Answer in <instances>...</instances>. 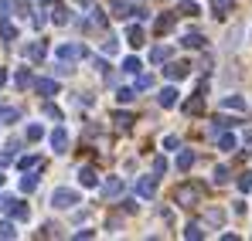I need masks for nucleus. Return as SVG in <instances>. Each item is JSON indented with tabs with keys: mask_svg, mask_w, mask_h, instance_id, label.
<instances>
[{
	"mask_svg": "<svg viewBox=\"0 0 252 241\" xmlns=\"http://www.w3.org/2000/svg\"><path fill=\"white\" fill-rule=\"evenodd\" d=\"M75 204H79V194L68 190V187H58V190L51 194V207H58V211H68V207H75Z\"/></svg>",
	"mask_w": 252,
	"mask_h": 241,
	"instance_id": "f257e3e1",
	"label": "nucleus"
},
{
	"mask_svg": "<svg viewBox=\"0 0 252 241\" xmlns=\"http://www.w3.org/2000/svg\"><path fill=\"white\" fill-rule=\"evenodd\" d=\"M157 194V173H147V177H136V197L150 201Z\"/></svg>",
	"mask_w": 252,
	"mask_h": 241,
	"instance_id": "f03ea898",
	"label": "nucleus"
},
{
	"mask_svg": "<svg viewBox=\"0 0 252 241\" xmlns=\"http://www.w3.org/2000/svg\"><path fill=\"white\" fill-rule=\"evenodd\" d=\"M198 201H201V190H198V187H188V184L177 187V204H181V207H194Z\"/></svg>",
	"mask_w": 252,
	"mask_h": 241,
	"instance_id": "7ed1b4c3",
	"label": "nucleus"
},
{
	"mask_svg": "<svg viewBox=\"0 0 252 241\" xmlns=\"http://www.w3.org/2000/svg\"><path fill=\"white\" fill-rule=\"evenodd\" d=\"M48 139H51V150H55V153H68V133H65L62 126H58Z\"/></svg>",
	"mask_w": 252,
	"mask_h": 241,
	"instance_id": "20e7f679",
	"label": "nucleus"
},
{
	"mask_svg": "<svg viewBox=\"0 0 252 241\" xmlns=\"http://www.w3.org/2000/svg\"><path fill=\"white\" fill-rule=\"evenodd\" d=\"M31 85H34V92H38V95H44V99L58 95V81H55V79H38V81H31Z\"/></svg>",
	"mask_w": 252,
	"mask_h": 241,
	"instance_id": "39448f33",
	"label": "nucleus"
},
{
	"mask_svg": "<svg viewBox=\"0 0 252 241\" xmlns=\"http://www.w3.org/2000/svg\"><path fill=\"white\" fill-rule=\"evenodd\" d=\"M7 214H10L14 221H28V217H31V207L21 204V201H10V204H7Z\"/></svg>",
	"mask_w": 252,
	"mask_h": 241,
	"instance_id": "423d86ee",
	"label": "nucleus"
},
{
	"mask_svg": "<svg viewBox=\"0 0 252 241\" xmlns=\"http://www.w3.org/2000/svg\"><path fill=\"white\" fill-rule=\"evenodd\" d=\"M177 95H181V92H177L174 85H167V88H160V95H157V102H160L164 109H174V106H177Z\"/></svg>",
	"mask_w": 252,
	"mask_h": 241,
	"instance_id": "0eeeda50",
	"label": "nucleus"
},
{
	"mask_svg": "<svg viewBox=\"0 0 252 241\" xmlns=\"http://www.w3.org/2000/svg\"><path fill=\"white\" fill-rule=\"evenodd\" d=\"M24 54H28L31 61H41L44 54H48V44H44V41H34V44H28V48H24Z\"/></svg>",
	"mask_w": 252,
	"mask_h": 241,
	"instance_id": "6e6552de",
	"label": "nucleus"
},
{
	"mask_svg": "<svg viewBox=\"0 0 252 241\" xmlns=\"http://www.w3.org/2000/svg\"><path fill=\"white\" fill-rule=\"evenodd\" d=\"M79 184H82V187H95V184H99V177H95L92 166H79Z\"/></svg>",
	"mask_w": 252,
	"mask_h": 241,
	"instance_id": "1a4fd4ad",
	"label": "nucleus"
},
{
	"mask_svg": "<svg viewBox=\"0 0 252 241\" xmlns=\"http://www.w3.org/2000/svg\"><path fill=\"white\" fill-rule=\"evenodd\" d=\"M102 194H106L109 201H116V197L123 194V180H116V177H113V180H106V187H102Z\"/></svg>",
	"mask_w": 252,
	"mask_h": 241,
	"instance_id": "9d476101",
	"label": "nucleus"
},
{
	"mask_svg": "<svg viewBox=\"0 0 252 241\" xmlns=\"http://www.w3.org/2000/svg\"><path fill=\"white\" fill-rule=\"evenodd\" d=\"M41 166H44L41 157H24V160H21V170H24V173H38Z\"/></svg>",
	"mask_w": 252,
	"mask_h": 241,
	"instance_id": "9b49d317",
	"label": "nucleus"
},
{
	"mask_svg": "<svg viewBox=\"0 0 252 241\" xmlns=\"http://www.w3.org/2000/svg\"><path fill=\"white\" fill-rule=\"evenodd\" d=\"M109 10H113V17H129V14H133V7H129L126 0H113Z\"/></svg>",
	"mask_w": 252,
	"mask_h": 241,
	"instance_id": "f8f14e48",
	"label": "nucleus"
},
{
	"mask_svg": "<svg viewBox=\"0 0 252 241\" xmlns=\"http://www.w3.org/2000/svg\"><path fill=\"white\" fill-rule=\"evenodd\" d=\"M221 106H225V109L242 112V109H246V99H242V95H225V99H221Z\"/></svg>",
	"mask_w": 252,
	"mask_h": 241,
	"instance_id": "ddd939ff",
	"label": "nucleus"
},
{
	"mask_svg": "<svg viewBox=\"0 0 252 241\" xmlns=\"http://www.w3.org/2000/svg\"><path fill=\"white\" fill-rule=\"evenodd\" d=\"M0 38H3V41H17V27H14L7 17L0 21Z\"/></svg>",
	"mask_w": 252,
	"mask_h": 241,
	"instance_id": "4468645a",
	"label": "nucleus"
},
{
	"mask_svg": "<svg viewBox=\"0 0 252 241\" xmlns=\"http://www.w3.org/2000/svg\"><path fill=\"white\" fill-rule=\"evenodd\" d=\"M205 221H208L211 228H221V221H225V211H218V207H211L208 214H205Z\"/></svg>",
	"mask_w": 252,
	"mask_h": 241,
	"instance_id": "2eb2a0df",
	"label": "nucleus"
},
{
	"mask_svg": "<svg viewBox=\"0 0 252 241\" xmlns=\"http://www.w3.org/2000/svg\"><path fill=\"white\" fill-rule=\"evenodd\" d=\"M164 72H167V79H184V75H188V65H177V61H174V65H167V68H164Z\"/></svg>",
	"mask_w": 252,
	"mask_h": 241,
	"instance_id": "dca6fc26",
	"label": "nucleus"
},
{
	"mask_svg": "<svg viewBox=\"0 0 252 241\" xmlns=\"http://www.w3.org/2000/svg\"><path fill=\"white\" fill-rule=\"evenodd\" d=\"M201 44H205V34H198V31L184 34V48H201Z\"/></svg>",
	"mask_w": 252,
	"mask_h": 241,
	"instance_id": "f3484780",
	"label": "nucleus"
},
{
	"mask_svg": "<svg viewBox=\"0 0 252 241\" xmlns=\"http://www.w3.org/2000/svg\"><path fill=\"white\" fill-rule=\"evenodd\" d=\"M201 109H205L201 95H198V99H191V102H184V112H188V116H201Z\"/></svg>",
	"mask_w": 252,
	"mask_h": 241,
	"instance_id": "a211bd4d",
	"label": "nucleus"
},
{
	"mask_svg": "<svg viewBox=\"0 0 252 241\" xmlns=\"http://www.w3.org/2000/svg\"><path fill=\"white\" fill-rule=\"evenodd\" d=\"M170 54H174V51H170V48H164V44H160V48H154V51H150V58H154V61H157V65H160V61H170Z\"/></svg>",
	"mask_w": 252,
	"mask_h": 241,
	"instance_id": "6ab92c4d",
	"label": "nucleus"
},
{
	"mask_svg": "<svg viewBox=\"0 0 252 241\" xmlns=\"http://www.w3.org/2000/svg\"><path fill=\"white\" fill-rule=\"evenodd\" d=\"M170 27H174V14H164V17H157V34H167Z\"/></svg>",
	"mask_w": 252,
	"mask_h": 241,
	"instance_id": "aec40b11",
	"label": "nucleus"
},
{
	"mask_svg": "<svg viewBox=\"0 0 252 241\" xmlns=\"http://www.w3.org/2000/svg\"><path fill=\"white\" fill-rule=\"evenodd\" d=\"M126 41H129V44H133V48H140V44H143V31H140V27H136V24H133V27H129V31H126Z\"/></svg>",
	"mask_w": 252,
	"mask_h": 241,
	"instance_id": "412c9836",
	"label": "nucleus"
},
{
	"mask_svg": "<svg viewBox=\"0 0 252 241\" xmlns=\"http://www.w3.org/2000/svg\"><path fill=\"white\" fill-rule=\"evenodd\" d=\"M191 166H194V153H191V150H184V153L177 157V170H191Z\"/></svg>",
	"mask_w": 252,
	"mask_h": 241,
	"instance_id": "4be33fe9",
	"label": "nucleus"
},
{
	"mask_svg": "<svg viewBox=\"0 0 252 241\" xmlns=\"http://www.w3.org/2000/svg\"><path fill=\"white\" fill-rule=\"evenodd\" d=\"M116 51H120V41H116V38H113V34H109V38L102 41V54H109V58H113Z\"/></svg>",
	"mask_w": 252,
	"mask_h": 241,
	"instance_id": "5701e85b",
	"label": "nucleus"
},
{
	"mask_svg": "<svg viewBox=\"0 0 252 241\" xmlns=\"http://www.w3.org/2000/svg\"><path fill=\"white\" fill-rule=\"evenodd\" d=\"M235 143H239V139H235L232 133H221V136H218V146H221V150H235Z\"/></svg>",
	"mask_w": 252,
	"mask_h": 241,
	"instance_id": "b1692460",
	"label": "nucleus"
},
{
	"mask_svg": "<svg viewBox=\"0 0 252 241\" xmlns=\"http://www.w3.org/2000/svg\"><path fill=\"white\" fill-rule=\"evenodd\" d=\"M34 187H38V177H34V173H28V177H21V190H24V194H31Z\"/></svg>",
	"mask_w": 252,
	"mask_h": 241,
	"instance_id": "393cba45",
	"label": "nucleus"
},
{
	"mask_svg": "<svg viewBox=\"0 0 252 241\" xmlns=\"http://www.w3.org/2000/svg\"><path fill=\"white\" fill-rule=\"evenodd\" d=\"M184 238H188V241H191V238H194V241H198V238H205L201 224H188V228H184Z\"/></svg>",
	"mask_w": 252,
	"mask_h": 241,
	"instance_id": "a878e982",
	"label": "nucleus"
},
{
	"mask_svg": "<svg viewBox=\"0 0 252 241\" xmlns=\"http://www.w3.org/2000/svg\"><path fill=\"white\" fill-rule=\"evenodd\" d=\"M143 65H140V58H123V72H129V75H136Z\"/></svg>",
	"mask_w": 252,
	"mask_h": 241,
	"instance_id": "bb28decb",
	"label": "nucleus"
},
{
	"mask_svg": "<svg viewBox=\"0 0 252 241\" xmlns=\"http://www.w3.org/2000/svg\"><path fill=\"white\" fill-rule=\"evenodd\" d=\"M147 88H154V75H150V72L136 79V92H147Z\"/></svg>",
	"mask_w": 252,
	"mask_h": 241,
	"instance_id": "cd10ccee",
	"label": "nucleus"
},
{
	"mask_svg": "<svg viewBox=\"0 0 252 241\" xmlns=\"http://www.w3.org/2000/svg\"><path fill=\"white\" fill-rule=\"evenodd\" d=\"M14 81H17V88H28V85H31L34 79H31V72H28V68H21V72H17V79H14Z\"/></svg>",
	"mask_w": 252,
	"mask_h": 241,
	"instance_id": "c85d7f7f",
	"label": "nucleus"
},
{
	"mask_svg": "<svg viewBox=\"0 0 252 241\" xmlns=\"http://www.w3.org/2000/svg\"><path fill=\"white\" fill-rule=\"evenodd\" d=\"M235 126V119H228V116H218L215 119V126H211V133H218V129H232Z\"/></svg>",
	"mask_w": 252,
	"mask_h": 241,
	"instance_id": "c756f323",
	"label": "nucleus"
},
{
	"mask_svg": "<svg viewBox=\"0 0 252 241\" xmlns=\"http://www.w3.org/2000/svg\"><path fill=\"white\" fill-rule=\"evenodd\" d=\"M239 190H242V194H249V190H252V170H246V173L239 177Z\"/></svg>",
	"mask_w": 252,
	"mask_h": 241,
	"instance_id": "7c9ffc66",
	"label": "nucleus"
},
{
	"mask_svg": "<svg viewBox=\"0 0 252 241\" xmlns=\"http://www.w3.org/2000/svg\"><path fill=\"white\" fill-rule=\"evenodd\" d=\"M51 21H55V24H68V10H65V7H55V10H51Z\"/></svg>",
	"mask_w": 252,
	"mask_h": 241,
	"instance_id": "2f4dec72",
	"label": "nucleus"
},
{
	"mask_svg": "<svg viewBox=\"0 0 252 241\" xmlns=\"http://www.w3.org/2000/svg\"><path fill=\"white\" fill-rule=\"evenodd\" d=\"M44 116H48V119H55V122H62V109H58V106H51V102H44Z\"/></svg>",
	"mask_w": 252,
	"mask_h": 241,
	"instance_id": "473e14b6",
	"label": "nucleus"
},
{
	"mask_svg": "<svg viewBox=\"0 0 252 241\" xmlns=\"http://www.w3.org/2000/svg\"><path fill=\"white\" fill-rule=\"evenodd\" d=\"M41 136H44V129L38 126V122H31V126H28V139H31V143H38Z\"/></svg>",
	"mask_w": 252,
	"mask_h": 241,
	"instance_id": "72a5a7b5",
	"label": "nucleus"
},
{
	"mask_svg": "<svg viewBox=\"0 0 252 241\" xmlns=\"http://www.w3.org/2000/svg\"><path fill=\"white\" fill-rule=\"evenodd\" d=\"M113 119H116V126H120V129H129V126H133V116H129V112H116Z\"/></svg>",
	"mask_w": 252,
	"mask_h": 241,
	"instance_id": "f704fd0d",
	"label": "nucleus"
},
{
	"mask_svg": "<svg viewBox=\"0 0 252 241\" xmlns=\"http://www.w3.org/2000/svg\"><path fill=\"white\" fill-rule=\"evenodd\" d=\"M116 99H120V102H133V99H136V88H120V92H116Z\"/></svg>",
	"mask_w": 252,
	"mask_h": 241,
	"instance_id": "c9c22d12",
	"label": "nucleus"
},
{
	"mask_svg": "<svg viewBox=\"0 0 252 241\" xmlns=\"http://www.w3.org/2000/svg\"><path fill=\"white\" fill-rule=\"evenodd\" d=\"M211 180H215V184H225V180H228V166H215Z\"/></svg>",
	"mask_w": 252,
	"mask_h": 241,
	"instance_id": "e433bc0d",
	"label": "nucleus"
},
{
	"mask_svg": "<svg viewBox=\"0 0 252 241\" xmlns=\"http://www.w3.org/2000/svg\"><path fill=\"white\" fill-rule=\"evenodd\" d=\"M17 231H14V224L10 221H0V238H14Z\"/></svg>",
	"mask_w": 252,
	"mask_h": 241,
	"instance_id": "4c0bfd02",
	"label": "nucleus"
},
{
	"mask_svg": "<svg viewBox=\"0 0 252 241\" xmlns=\"http://www.w3.org/2000/svg\"><path fill=\"white\" fill-rule=\"evenodd\" d=\"M10 160H14V150H3V153H0V166H7Z\"/></svg>",
	"mask_w": 252,
	"mask_h": 241,
	"instance_id": "58836bf2",
	"label": "nucleus"
},
{
	"mask_svg": "<svg viewBox=\"0 0 252 241\" xmlns=\"http://www.w3.org/2000/svg\"><path fill=\"white\" fill-rule=\"evenodd\" d=\"M154 170H157V173H164V170H167V160H164V157H157V160H154Z\"/></svg>",
	"mask_w": 252,
	"mask_h": 241,
	"instance_id": "ea45409f",
	"label": "nucleus"
},
{
	"mask_svg": "<svg viewBox=\"0 0 252 241\" xmlns=\"http://www.w3.org/2000/svg\"><path fill=\"white\" fill-rule=\"evenodd\" d=\"M184 14H191V17H194V14H201V10H198V3L191 0V3H184Z\"/></svg>",
	"mask_w": 252,
	"mask_h": 241,
	"instance_id": "a19ab883",
	"label": "nucleus"
},
{
	"mask_svg": "<svg viewBox=\"0 0 252 241\" xmlns=\"http://www.w3.org/2000/svg\"><path fill=\"white\" fill-rule=\"evenodd\" d=\"M242 139H246V146H249L246 153H252V129H249V133H246V136H242Z\"/></svg>",
	"mask_w": 252,
	"mask_h": 241,
	"instance_id": "79ce46f5",
	"label": "nucleus"
},
{
	"mask_svg": "<svg viewBox=\"0 0 252 241\" xmlns=\"http://www.w3.org/2000/svg\"><path fill=\"white\" fill-rule=\"evenodd\" d=\"M79 7H85V10H92V0H75Z\"/></svg>",
	"mask_w": 252,
	"mask_h": 241,
	"instance_id": "37998d69",
	"label": "nucleus"
},
{
	"mask_svg": "<svg viewBox=\"0 0 252 241\" xmlns=\"http://www.w3.org/2000/svg\"><path fill=\"white\" fill-rule=\"evenodd\" d=\"M14 201V197H0V211H7V204Z\"/></svg>",
	"mask_w": 252,
	"mask_h": 241,
	"instance_id": "c03bdc74",
	"label": "nucleus"
},
{
	"mask_svg": "<svg viewBox=\"0 0 252 241\" xmlns=\"http://www.w3.org/2000/svg\"><path fill=\"white\" fill-rule=\"evenodd\" d=\"M3 81H7V72H3V68H0V85H3Z\"/></svg>",
	"mask_w": 252,
	"mask_h": 241,
	"instance_id": "a18cd8bd",
	"label": "nucleus"
},
{
	"mask_svg": "<svg viewBox=\"0 0 252 241\" xmlns=\"http://www.w3.org/2000/svg\"><path fill=\"white\" fill-rule=\"evenodd\" d=\"M211 3H228V7H232V0H211Z\"/></svg>",
	"mask_w": 252,
	"mask_h": 241,
	"instance_id": "49530a36",
	"label": "nucleus"
}]
</instances>
